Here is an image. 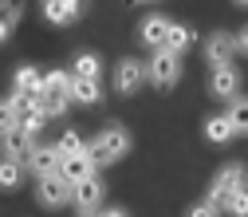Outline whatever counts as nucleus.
Returning a JSON list of instances; mask_svg holds the SVG:
<instances>
[{
	"mask_svg": "<svg viewBox=\"0 0 248 217\" xmlns=\"http://www.w3.org/2000/svg\"><path fill=\"white\" fill-rule=\"evenodd\" d=\"M130 146H134L130 131L118 127V122H110V127H103L95 138L87 142V154L95 158V166H114V162H122L130 154Z\"/></svg>",
	"mask_w": 248,
	"mask_h": 217,
	"instance_id": "nucleus-1",
	"label": "nucleus"
},
{
	"mask_svg": "<svg viewBox=\"0 0 248 217\" xmlns=\"http://www.w3.org/2000/svg\"><path fill=\"white\" fill-rule=\"evenodd\" d=\"M236 190H248V166L244 162H229V166H221L213 174V182H209V194H205V201H213L217 209L225 205V198L229 194H236Z\"/></svg>",
	"mask_w": 248,
	"mask_h": 217,
	"instance_id": "nucleus-2",
	"label": "nucleus"
},
{
	"mask_svg": "<svg viewBox=\"0 0 248 217\" xmlns=\"http://www.w3.org/2000/svg\"><path fill=\"white\" fill-rule=\"evenodd\" d=\"M146 79L154 83V87H173L177 79H181V55H173V51H166V48H158L154 51V59L146 64Z\"/></svg>",
	"mask_w": 248,
	"mask_h": 217,
	"instance_id": "nucleus-3",
	"label": "nucleus"
},
{
	"mask_svg": "<svg viewBox=\"0 0 248 217\" xmlns=\"http://www.w3.org/2000/svg\"><path fill=\"white\" fill-rule=\"evenodd\" d=\"M103 198H107V185H103L99 174H95V178H87V182H79V185H71V201H75L79 213H99Z\"/></svg>",
	"mask_w": 248,
	"mask_h": 217,
	"instance_id": "nucleus-4",
	"label": "nucleus"
},
{
	"mask_svg": "<svg viewBox=\"0 0 248 217\" xmlns=\"http://www.w3.org/2000/svg\"><path fill=\"white\" fill-rule=\"evenodd\" d=\"M36 201H40L44 209H63V205L71 201V182H63L59 174L40 178V185H36Z\"/></svg>",
	"mask_w": 248,
	"mask_h": 217,
	"instance_id": "nucleus-5",
	"label": "nucleus"
},
{
	"mask_svg": "<svg viewBox=\"0 0 248 217\" xmlns=\"http://www.w3.org/2000/svg\"><path fill=\"white\" fill-rule=\"evenodd\" d=\"M232 55H236V36H229V32H213V36L205 40L209 71H213V67H232Z\"/></svg>",
	"mask_w": 248,
	"mask_h": 217,
	"instance_id": "nucleus-6",
	"label": "nucleus"
},
{
	"mask_svg": "<svg viewBox=\"0 0 248 217\" xmlns=\"http://www.w3.org/2000/svg\"><path fill=\"white\" fill-rule=\"evenodd\" d=\"M142 83H146V64L142 59H118V67H114V91L118 95H134Z\"/></svg>",
	"mask_w": 248,
	"mask_h": 217,
	"instance_id": "nucleus-7",
	"label": "nucleus"
},
{
	"mask_svg": "<svg viewBox=\"0 0 248 217\" xmlns=\"http://www.w3.org/2000/svg\"><path fill=\"white\" fill-rule=\"evenodd\" d=\"M0 150H4V158H12V162L24 166L28 158H32V150H36V138L28 131H20V127H12V131L0 134Z\"/></svg>",
	"mask_w": 248,
	"mask_h": 217,
	"instance_id": "nucleus-8",
	"label": "nucleus"
},
{
	"mask_svg": "<svg viewBox=\"0 0 248 217\" xmlns=\"http://www.w3.org/2000/svg\"><path fill=\"white\" fill-rule=\"evenodd\" d=\"M209 95L232 103V99L240 95V71H236V67H213V71H209Z\"/></svg>",
	"mask_w": 248,
	"mask_h": 217,
	"instance_id": "nucleus-9",
	"label": "nucleus"
},
{
	"mask_svg": "<svg viewBox=\"0 0 248 217\" xmlns=\"http://www.w3.org/2000/svg\"><path fill=\"white\" fill-rule=\"evenodd\" d=\"M99 174V166H95V158L83 150V154H71V158H63L59 162V178L63 182H71V185H79V182H87V178H95Z\"/></svg>",
	"mask_w": 248,
	"mask_h": 217,
	"instance_id": "nucleus-10",
	"label": "nucleus"
},
{
	"mask_svg": "<svg viewBox=\"0 0 248 217\" xmlns=\"http://www.w3.org/2000/svg\"><path fill=\"white\" fill-rule=\"evenodd\" d=\"M59 150L55 146H36L32 150V158H28V170H32L36 178H51V174H59Z\"/></svg>",
	"mask_w": 248,
	"mask_h": 217,
	"instance_id": "nucleus-11",
	"label": "nucleus"
},
{
	"mask_svg": "<svg viewBox=\"0 0 248 217\" xmlns=\"http://www.w3.org/2000/svg\"><path fill=\"white\" fill-rule=\"evenodd\" d=\"M170 16H146L142 20V28H138V36H142V44H150V48H162L166 44V32H170Z\"/></svg>",
	"mask_w": 248,
	"mask_h": 217,
	"instance_id": "nucleus-12",
	"label": "nucleus"
},
{
	"mask_svg": "<svg viewBox=\"0 0 248 217\" xmlns=\"http://www.w3.org/2000/svg\"><path fill=\"white\" fill-rule=\"evenodd\" d=\"M12 83H16V95H24V99H40V91H44V71H36V67H20Z\"/></svg>",
	"mask_w": 248,
	"mask_h": 217,
	"instance_id": "nucleus-13",
	"label": "nucleus"
},
{
	"mask_svg": "<svg viewBox=\"0 0 248 217\" xmlns=\"http://www.w3.org/2000/svg\"><path fill=\"white\" fill-rule=\"evenodd\" d=\"M67 99H71V103H87V107H95V103L103 99V87H99V79H71Z\"/></svg>",
	"mask_w": 248,
	"mask_h": 217,
	"instance_id": "nucleus-14",
	"label": "nucleus"
},
{
	"mask_svg": "<svg viewBox=\"0 0 248 217\" xmlns=\"http://www.w3.org/2000/svg\"><path fill=\"white\" fill-rule=\"evenodd\" d=\"M99 75H103V64L95 51H79L71 59V79H99Z\"/></svg>",
	"mask_w": 248,
	"mask_h": 217,
	"instance_id": "nucleus-15",
	"label": "nucleus"
},
{
	"mask_svg": "<svg viewBox=\"0 0 248 217\" xmlns=\"http://www.w3.org/2000/svg\"><path fill=\"white\" fill-rule=\"evenodd\" d=\"M162 48L173 51V55L189 51V48H193V28H189V24H170V32H166V44H162Z\"/></svg>",
	"mask_w": 248,
	"mask_h": 217,
	"instance_id": "nucleus-16",
	"label": "nucleus"
},
{
	"mask_svg": "<svg viewBox=\"0 0 248 217\" xmlns=\"http://www.w3.org/2000/svg\"><path fill=\"white\" fill-rule=\"evenodd\" d=\"M205 138H209L213 146H225V142H232L236 134H232V127H229L225 115H209V118H205Z\"/></svg>",
	"mask_w": 248,
	"mask_h": 217,
	"instance_id": "nucleus-17",
	"label": "nucleus"
},
{
	"mask_svg": "<svg viewBox=\"0 0 248 217\" xmlns=\"http://www.w3.org/2000/svg\"><path fill=\"white\" fill-rule=\"evenodd\" d=\"M225 118H229V127H232V134H248V95H236V99L229 103Z\"/></svg>",
	"mask_w": 248,
	"mask_h": 217,
	"instance_id": "nucleus-18",
	"label": "nucleus"
},
{
	"mask_svg": "<svg viewBox=\"0 0 248 217\" xmlns=\"http://www.w3.org/2000/svg\"><path fill=\"white\" fill-rule=\"evenodd\" d=\"M44 16H47V24H55V28H67V24L79 20V12H75L71 4H63V0H51V4H44Z\"/></svg>",
	"mask_w": 248,
	"mask_h": 217,
	"instance_id": "nucleus-19",
	"label": "nucleus"
},
{
	"mask_svg": "<svg viewBox=\"0 0 248 217\" xmlns=\"http://www.w3.org/2000/svg\"><path fill=\"white\" fill-rule=\"evenodd\" d=\"M24 182V166L20 162H12V158H0V190H16V185Z\"/></svg>",
	"mask_w": 248,
	"mask_h": 217,
	"instance_id": "nucleus-20",
	"label": "nucleus"
},
{
	"mask_svg": "<svg viewBox=\"0 0 248 217\" xmlns=\"http://www.w3.org/2000/svg\"><path fill=\"white\" fill-rule=\"evenodd\" d=\"M16 20H20V4H16V0H0V44L12 36Z\"/></svg>",
	"mask_w": 248,
	"mask_h": 217,
	"instance_id": "nucleus-21",
	"label": "nucleus"
},
{
	"mask_svg": "<svg viewBox=\"0 0 248 217\" xmlns=\"http://www.w3.org/2000/svg\"><path fill=\"white\" fill-rule=\"evenodd\" d=\"M67 91H71V71H47L44 75L40 95H67Z\"/></svg>",
	"mask_w": 248,
	"mask_h": 217,
	"instance_id": "nucleus-22",
	"label": "nucleus"
},
{
	"mask_svg": "<svg viewBox=\"0 0 248 217\" xmlns=\"http://www.w3.org/2000/svg\"><path fill=\"white\" fill-rule=\"evenodd\" d=\"M55 150H59V158H71V154H83V150H87V142H83L75 131H63L59 142H55Z\"/></svg>",
	"mask_w": 248,
	"mask_h": 217,
	"instance_id": "nucleus-23",
	"label": "nucleus"
},
{
	"mask_svg": "<svg viewBox=\"0 0 248 217\" xmlns=\"http://www.w3.org/2000/svg\"><path fill=\"white\" fill-rule=\"evenodd\" d=\"M221 213H229V217H248V190L229 194V198H225V205H221Z\"/></svg>",
	"mask_w": 248,
	"mask_h": 217,
	"instance_id": "nucleus-24",
	"label": "nucleus"
},
{
	"mask_svg": "<svg viewBox=\"0 0 248 217\" xmlns=\"http://www.w3.org/2000/svg\"><path fill=\"white\" fill-rule=\"evenodd\" d=\"M40 107H44L47 118H59V115H67L71 99H67V95H40Z\"/></svg>",
	"mask_w": 248,
	"mask_h": 217,
	"instance_id": "nucleus-25",
	"label": "nucleus"
},
{
	"mask_svg": "<svg viewBox=\"0 0 248 217\" xmlns=\"http://www.w3.org/2000/svg\"><path fill=\"white\" fill-rule=\"evenodd\" d=\"M16 127V103L12 99H0V134Z\"/></svg>",
	"mask_w": 248,
	"mask_h": 217,
	"instance_id": "nucleus-26",
	"label": "nucleus"
},
{
	"mask_svg": "<svg viewBox=\"0 0 248 217\" xmlns=\"http://www.w3.org/2000/svg\"><path fill=\"white\" fill-rule=\"evenodd\" d=\"M185 217H221V209H217L213 201H197V205L185 213Z\"/></svg>",
	"mask_w": 248,
	"mask_h": 217,
	"instance_id": "nucleus-27",
	"label": "nucleus"
},
{
	"mask_svg": "<svg viewBox=\"0 0 248 217\" xmlns=\"http://www.w3.org/2000/svg\"><path fill=\"white\" fill-rule=\"evenodd\" d=\"M236 51H244V55H248V24L240 28V36H236Z\"/></svg>",
	"mask_w": 248,
	"mask_h": 217,
	"instance_id": "nucleus-28",
	"label": "nucleus"
},
{
	"mask_svg": "<svg viewBox=\"0 0 248 217\" xmlns=\"http://www.w3.org/2000/svg\"><path fill=\"white\" fill-rule=\"evenodd\" d=\"M99 217H130V213H126V209H118V205H114V209H103Z\"/></svg>",
	"mask_w": 248,
	"mask_h": 217,
	"instance_id": "nucleus-29",
	"label": "nucleus"
},
{
	"mask_svg": "<svg viewBox=\"0 0 248 217\" xmlns=\"http://www.w3.org/2000/svg\"><path fill=\"white\" fill-rule=\"evenodd\" d=\"M232 4H236V8H248V0H232Z\"/></svg>",
	"mask_w": 248,
	"mask_h": 217,
	"instance_id": "nucleus-30",
	"label": "nucleus"
},
{
	"mask_svg": "<svg viewBox=\"0 0 248 217\" xmlns=\"http://www.w3.org/2000/svg\"><path fill=\"white\" fill-rule=\"evenodd\" d=\"M138 4H150V0H138Z\"/></svg>",
	"mask_w": 248,
	"mask_h": 217,
	"instance_id": "nucleus-31",
	"label": "nucleus"
},
{
	"mask_svg": "<svg viewBox=\"0 0 248 217\" xmlns=\"http://www.w3.org/2000/svg\"><path fill=\"white\" fill-rule=\"evenodd\" d=\"M44 4H51V0H44Z\"/></svg>",
	"mask_w": 248,
	"mask_h": 217,
	"instance_id": "nucleus-32",
	"label": "nucleus"
}]
</instances>
